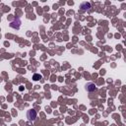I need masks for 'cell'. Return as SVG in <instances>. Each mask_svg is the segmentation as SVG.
<instances>
[{"instance_id":"obj_1","label":"cell","mask_w":126,"mask_h":126,"mask_svg":"<svg viewBox=\"0 0 126 126\" xmlns=\"http://www.w3.org/2000/svg\"><path fill=\"white\" fill-rule=\"evenodd\" d=\"M27 118H28V120H30V121H33V120L36 118V111H35L34 109L28 110V112H27Z\"/></svg>"},{"instance_id":"obj_2","label":"cell","mask_w":126,"mask_h":126,"mask_svg":"<svg viewBox=\"0 0 126 126\" xmlns=\"http://www.w3.org/2000/svg\"><path fill=\"white\" fill-rule=\"evenodd\" d=\"M86 89H87L88 92H94V91L96 90V87H95V85L94 83H88L86 85Z\"/></svg>"},{"instance_id":"obj_3","label":"cell","mask_w":126,"mask_h":126,"mask_svg":"<svg viewBox=\"0 0 126 126\" xmlns=\"http://www.w3.org/2000/svg\"><path fill=\"white\" fill-rule=\"evenodd\" d=\"M81 8L83 9V10H86V9H89V8H91V5H90V3H83L82 5H81Z\"/></svg>"},{"instance_id":"obj_4","label":"cell","mask_w":126,"mask_h":126,"mask_svg":"<svg viewBox=\"0 0 126 126\" xmlns=\"http://www.w3.org/2000/svg\"><path fill=\"white\" fill-rule=\"evenodd\" d=\"M33 80H35V81H37V80H40L42 77H41V75H39V74H34L33 75Z\"/></svg>"}]
</instances>
